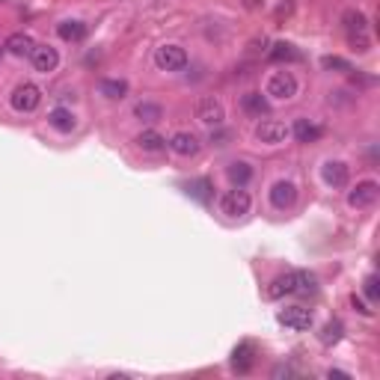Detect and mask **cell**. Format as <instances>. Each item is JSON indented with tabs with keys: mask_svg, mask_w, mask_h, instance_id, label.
<instances>
[{
	"mask_svg": "<svg viewBox=\"0 0 380 380\" xmlns=\"http://www.w3.org/2000/svg\"><path fill=\"white\" fill-rule=\"evenodd\" d=\"M342 27H344V36H348L351 48L357 54H369L371 51V27L369 18L362 9H344L342 12Z\"/></svg>",
	"mask_w": 380,
	"mask_h": 380,
	"instance_id": "cell-1",
	"label": "cell"
},
{
	"mask_svg": "<svg viewBox=\"0 0 380 380\" xmlns=\"http://www.w3.org/2000/svg\"><path fill=\"white\" fill-rule=\"evenodd\" d=\"M297 89H300V84H297V77L291 72H273L268 80V95L273 102H291Z\"/></svg>",
	"mask_w": 380,
	"mask_h": 380,
	"instance_id": "cell-2",
	"label": "cell"
},
{
	"mask_svg": "<svg viewBox=\"0 0 380 380\" xmlns=\"http://www.w3.org/2000/svg\"><path fill=\"white\" fill-rule=\"evenodd\" d=\"M9 104H12V110H18V113H33L42 104V89L36 84H18L9 95Z\"/></svg>",
	"mask_w": 380,
	"mask_h": 380,
	"instance_id": "cell-3",
	"label": "cell"
},
{
	"mask_svg": "<svg viewBox=\"0 0 380 380\" xmlns=\"http://www.w3.org/2000/svg\"><path fill=\"white\" fill-rule=\"evenodd\" d=\"M155 65L161 72H181L188 65V51L181 45H161L155 51Z\"/></svg>",
	"mask_w": 380,
	"mask_h": 380,
	"instance_id": "cell-4",
	"label": "cell"
},
{
	"mask_svg": "<svg viewBox=\"0 0 380 380\" xmlns=\"http://www.w3.org/2000/svg\"><path fill=\"white\" fill-rule=\"evenodd\" d=\"M196 119L208 128H220L223 119H226V110H223V102H217L214 95L208 98H200V104H196Z\"/></svg>",
	"mask_w": 380,
	"mask_h": 380,
	"instance_id": "cell-5",
	"label": "cell"
},
{
	"mask_svg": "<svg viewBox=\"0 0 380 380\" xmlns=\"http://www.w3.org/2000/svg\"><path fill=\"white\" fill-rule=\"evenodd\" d=\"M250 205H253V200H250V193H246L244 188L226 190L223 200H220V208H223V214H229V217H244V214L250 211Z\"/></svg>",
	"mask_w": 380,
	"mask_h": 380,
	"instance_id": "cell-6",
	"label": "cell"
},
{
	"mask_svg": "<svg viewBox=\"0 0 380 380\" xmlns=\"http://www.w3.org/2000/svg\"><path fill=\"white\" fill-rule=\"evenodd\" d=\"M256 137L264 143V146H279V143H286L291 137V128L286 122H279V119H264L259 122L256 128Z\"/></svg>",
	"mask_w": 380,
	"mask_h": 380,
	"instance_id": "cell-7",
	"label": "cell"
},
{
	"mask_svg": "<svg viewBox=\"0 0 380 380\" xmlns=\"http://www.w3.org/2000/svg\"><path fill=\"white\" fill-rule=\"evenodd\" d=\"M377 196H380V185L377 181H359V185L348 193V205L351 208H371L377 202Z\"/></svg>",
	"mask_w": 380,
	"mask_h": 380,
	"instance_id": "cell-8",
	"label": "cell"
},
{
	"mask_svg": "<svg viewBox=\"0 0 380 380\" xmlns=\"http://www.w3.org/2000/svg\"><path fill=\"white\" fill-rule=\"evenodd\" d=\"M294 202H297V185L288 178H279L271 188V205L279 211H288V208H294Z\"/></svg>",
	"mask_w": 380,
	"mask_h": 380,
	"instance_id": "cell-9",
	"label": "cell"
},
{
	"mask_svg": "<svg viewBox=\"0 0 380 380\" xmlns=\"http://www.w3.org/2000/svg\"><path fill=\"white\" fill-rule=\"evenodd\" d=\"M170 148L175 155H181V158H193V155H200L202 140L196 137L193 131H175L173 140H170Z\"/></svg>",
	"mask_w": 380,
	"mask_h": 380,
	"instance_id": "cell-10",
	"label": "cell"
},
{
	"mask_svg": "<svg viewBox=\"0 0 380 380\" xmlns=\"http://www.w3.org/2000/svg\"><path fill=\"white\" fill-rule=\"evenodd\" d=\"M30 63H33V69L48 75V72H54L57 65H60V54H57V48L51 45H36L33 48V54H30Z\"/></svg>",
	"mask_w": 380,
	"mask_h": 380,
	"instance_id": "cell-11",
	"label": "cell"
},
{
	"mask_svg": "<svg viewBox=\"0 0 380 380\" xmlns=\"http://www.w3.org/2000/svg\"><path fill=\"white\" fill-rule=\"evenodd\" d=\"M279 324H286L288 330H297V333H303V330L312 327V312L303 309V306H286L279 312Z\"/></svg>",
	"mask_w": 380,
	"mask_h": 380,
	"instance_id": "cell-12",
	"label": "cell"
},
{
	"mask_svg": "<svg viewBox=\"0 0 380 380\" xmlns=\"http://www.w3.org/2000/svg\"><path fill=\"white\" fill-rule=\"evenodd\" d=\"M324 181H327L330 188H348L351 167L344 161H327L324 163Z\"/></svg>",
	"mask_w": 380,
	"mask_h": 380,
	"instance_id": "cell-13",
	"label": "cell"
},
{
	"mask_svg": "<svg viewBox=\"0 0 380 380\" xmlns=\"http://www.w3.org/2000/svg\"><path fill=\"white\" fill-rule=\"evenodd\" d=\"M241 110L246 113V116H259L261 119V116H268V113H271V102L261 92L250 89V92L241 95Z\"/></svg>",
	"mask_w": 380,
	"mask_h": 380,
	"instance_id": "cell-14",
	"label": "cell"
},
{
	"mask_svg": "<svg viewBox=\"0 0 380 380\" xmlns=\"http://www.w3.org/2000/svg\"><path fill=\"white\" fill-rule=\"evenodd\" d=\"M256 366V348H253V342H241L238 348L232 351V369L238 374H246Z\"/></svg>",
	"mask_w": 380,
	"mask_h": 380,
	"instance_id": "cell-15",
	"label": "cell"
},
{
	"mask_svg": "<svg viewBox=\"0 0 380 380\" xmlns=\"http://www.w3.org/2000/svg\"><path fill=\"white\" fill-rule=\"evenodd\" d=\"M286 294H297V271L276 276L273 283L268 286V297H271V300H279V297H286Z\"/></svg>",
	"mask_w": 380,
	"mask_h": 380,
	"instance_id": "cell-16",
	"label": "cell"
},
{
	"mask_svg": "<svg viewBox=\"0 0 380 380\" xmlns=\"http://www.w3.org/2000/svg\"><path fill=\"white\" fill-rule=\"evenodd\" d=\"M33 48H36V42H33L30 33H12V36L6 39V51L12 57H30Z\"/></svg>",
	"mask_w": 380,
	"mask_h": 380,
	"instance_id": "cell-17",
	"label": "cell"
},
{
	"mask_svg": "<svg viewBox=\"0 0 380 380\" xmlns=\"http://www.w3.org/2000/svg\"><path fill=\"white\" fill-rule=\"evenodd\" d=\"M291 134L300 140V143H315V140L324 137V128L315 125V122H309V119H297L294 128H291Z\"/></svg>",
	"mask_w": 380,
	"mask_h": 380,
	"instance_id": "cell-18",
	"label": "cell"
},
{
	"mask_svg": "<svg viewBox=\"0 0 380 380\" xmlns=\"http://www.w3.org/2000/svg\"><path fill=\"white\" fill-rule=\"evenodd\" d=\"M98 92H102L104 98H110V102H122V98L128 95V80H122V77H104L102 84H98Z\"/></svg>",
	"mask_w": 380,
	"mask_h": 380,
	"instance_id": "cell-19",
	"label": "cell"
},
{
	"mask_svg": "<svg viewBox=\"0 0 380 380\" xmlns=\"http://www.w3.org/2000/svg\"><path fill=\"white\" fill-rule=\"evenodd\" d=\"M48 122H51V128H57L60 134H69V131H75V125H77L75 113L65 110V107H57V110L48 113Z\"/></svg>",
	"mask_w": 380,
	"mask_h": 380,
	"instance_id": "cell-20",
	"label": "cell"
},
{
	"mask_svg": "<svg viewBox=\"0 0 380 380\" xmlns=\"http://www.w3.org/2000/svg\"><path fill=\"white\" fill-rule=\"evenodd\" d=\"M57 33L63 42H84L89 27L84 21H63V24H57Z\"/></svg>",
	"mask_w": 380,
	"mask_h": 380,
	"instance_id": "cell-21",
	"label": "cell"
},
{
	"mask_svg": "<svg viewBox=\"0 0 380 380\" xmlns=\"http://www.w3.org/2000/svg\"><path fill=\"white\" fill-rule=\"evenodd\" d=\"M226 175H229V181H232L235 188H246L250 185V178H253V167L246 161H232L229 163V170H226Z\"/></svg>",
	"mask_w": 380,
	"mask_h": 380,
	"instance_id": "cell-22",
	"label": "cell"
},
{
	"mask_svg": "<svg viewBox=\"0 0 380 380\" xmlns=\"http://www.w3.org/2000/svg\"><path fill=\"white\" fill-rule=\"evenodd\" d=\"M273 63H297L300 60V51L291 45V42H276L273 48H271V54H268Z\"/></svg>",
	"mask_w": 380,
	"mask_h": 380,
	"instance_id": "cell-23",
	"label": "cell"
},
{
	"mask_svg": "<svg viewBox=\"0 0 380 380\" xmlns=\"http://www.w3.org/2000/svg\"><path fill=\"white\" fill-rule=\"evenodd\" d=\"M134 116L140 122H158V119H163V107L155 104V102H137L134 104Z\"/></svg>",
	"mask_w": 380,
	"mask_h": 380,
	"instance_id": "cell-24",
	"label": "cell"
},
{
	"mask_svg": "<svg viewBox=\"0 0 380 380\" xmlns=\"http://www.w3.org/2000/svg\"><path fill=\"white\" fill-rule=\"evenodd\" d=\"M188 193L193 196V200H200V202L208 205L214 200V185L208 178H196V181H190V185H188Z\"/></svg>",
	"mask_w": 380,
	"mask_h": 380,
	"instance_id": "cell-25",
	"label": "cell"
},
{
	"mask_svg": "<svg viewBox=\"0 0 380 380\" xmlns=\"http://www.w3.org/2000/svg\"><path fill=\"white\" fill-rule=\"evenodd\" d=\"M137 146L143 148V152H161V148L167 146V137H161L158 131L148 128V131H143V134L137 137Z\"/></svg>",
	"mask_w": 380,
	"mask_h": 380,
	"instance_id": "cell-26",
	"label": "cell"
},
{
	"mask_svg": "<svg viewBox=\"0 0 380 380\" xmlns=\"http://www.w3.org/2000/svg\"><path fill=\"white\" fill-rule=\"evenodd\" d=\"M342 336H344V324L333 318V321H327L324 330H321V344H327V348H330V344H339Z\"/></svg>",
	"mask_w": 380,
	"mask_h": 380,
	"instance_id": "cell-27",
	"label": "cell"
},
{
	"mask_svg": "<svg viewBox=\"0 0 380 380\" xmlns=\"http://www.w3.org/2000/svg\"><path fill=\"white\" fill-rule=\"evenodd\" d=\"M321 65H324L327 72H354V69H351V63H348V60H342V57H324Z\"/></svg>",
	"mask_w": 380,
	"mask_h": 380,
	"instance_id": "cell-28",
	"label": "cell"
},
{
	"mask_svg": "<svg viewBox=\"0 0 380 380\" xmlns=\"http://www.w3.org/2000/svg\"><path fill=\"white\" fill-rule=\"evenodd\" d=\"M362 291H366V297L371 303H377L380 300V279L371 273V276H366V283H362Z\"/></svg>",
	"mask_w": 380,
	"mask_h": 380,
	"instance_id": "cell-29",
	"label": "cell"
},
{
	"mask_svg": "<svg viewBox=\"0 0 380 380\" xmlns=\"http://www.w3.org/2000/svg\"><path fill=\"white\" fill-rule=\"evenodd\" d=\"M351 306H354V309H357V312H362V315H371V309H369V306H366V303H362V300H359V297H357V294H354V297H351Z\"/></svg>",
	"mask_w": 380,
	"mask_h": 380,
	"instance_id": "cell-30",
	"label": "cell"
},
{
	"mask_svg": "<svg viewBox=\"0 0 380 380\" xmlns=\"http://www.w3.org/2000/svg\"><path fill=\"white\" fill-rule=\"evenodd\" d=\"M291 374H294L291 366H276V369H273V377H291Z\"/></svg>",
	"mask_w": 380,
	"mask_h": 380,
	"instance_id": "cell-31",
	"label": "cell"
},
{
	"mask_svg": "<svg viewBox=\"0 0 380 380\" xmlns=\"http://www.w3.org/2000/svg\"><path fill=\"white\" fill-rule=\"evenodd\" d=\"M244 6H246V9H261L264 0H244Z\"/></svg>",
	"mask_w": 380,
	"mask_h": 380,
	"instance_id": "cell-32",
	"label": "cell"
},
{
	"mask_svg": "<svg viewBox=\"0 0 380 380\" xmlns=\"http://www.w3.org/2000/svg\"><path fill=\"white\" fill-rule=\"evenodd\" d=\"M327 377H351V374H348V371H342V369H330Z\"/></svg>",
	"mask_w": 380,
	"mask_h": 380,
	"instance_id": "cell-33",
	"label": "cell"
},
{
	"mask_svg": "<svg viewBox=\"0 0 380 380\" xmlns=\"http://www.w3.org/2000/svg\"><path fill=\"white\" fill-rule=\"evenodd\" d=\"M0 54H4V48H0Z\"/></svg>",
	"mask_w": 380,
	"mask_h": 380,
	"instance_id": "cell-34",
	"label": "cell"
}]
</instances>
